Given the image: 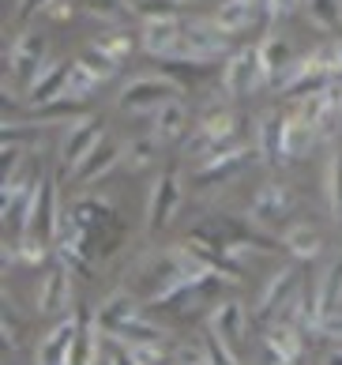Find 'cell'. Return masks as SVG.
Segmentation results:
<instances>
[{
    "label": "cell",
    "instance_id": "6da1fadb",
    "mask_svg": "<svg viewBox=\"0 0 342 365\" xmlns=\"http://www.w3.org/2000/svg\"><path fill=\"white\" fill-rule=\"evenodd\" d=\"M297 290H301V272H297V267H282V272L267 282L264 297L256 302L252 320L267 331L271 324H279V317H282V313H297V302H301Z\"/></svg>",
    "mask_w": 342,
    "mask_h": 365
},
{
    "label": "cell",
    "instance_id": "7a4b0ae2",
    "mask_svg": "<svg viewBox=\"0 0 342 365\" xmlns=\"http://www.w3.org/2000/svg\"><path fill=\"white\" fill-rule=\"evenodd\" d=\"M181 98V83L170 76H140V79H132V83L120 91V98L117 106L120 110H132V113H155L158 106H166V102H177Z\"/></svg>",
    "mask_w": 342,
    "mask_h": 365
},
{
    "label": "cell",
    "instance_id": "3957f363",
    "mask_svg": "<svg viewBox=\"0 0 342 365\" xmlns=\"http://www.w3.org/2000/svg\"><path fill=\"white\" fill-rule=\"evenodd\" d=\"M226 49H229V34L214 19L211 23H185L181 53H177V57H192V61H203V64H214Z\"/></svg>",
    "mask_w": 342,
    "mask_h": 365
},
{
    "label": "cell",
    "instance_id": "277c9868",
    "mask_svg": "<svg viewBox=\"0 0 342 365\" xmlns=\"http://www.w3.org/2000/svg\"><path fill=\"white\" fill-rule=\"evenodd\" d=\"M68 211H72V219L79 222V230H83L94 245H98V241H105L109 230H117V211H113V204H109V200L83 196V200H76ZM98 252H102V245H98ZM105 252H109V241H105Z\"/></svg>",
    "mask_w": 342,
    "mask_h": 365
},
{
    "label": "cell",
    "instance_id": "5b68a950",
    "mask_svg": "<svg viewBox=\"0 0 342 365\" xmlns=\"http://www.w3.org/2000/svg\"><path fill=\"white\" fill-rule=\"evenodd\" d=\"M79 331V313L61 317L53 328L46 331V339L34 350V365H72V343Z\"/></svg>",
    "mask_w": 342,
    "mask_h": 365
},
{
    "label": "cell",
    "instance_id": "8992f818",
    "mask_svg": "<svg viewBox=\"0 0 342 365\" xmlns=\"http://www.w3.org/2000/svg\"><path fill=\"white\" fill-rule=\"evenodd\" d=\"M42 53H46V38H42V34L26 31V34L16 38L11 57H8V68H11V76H16L19 91H31V83L38 79V72L46 68V64H42Z\"/></svg>",
    "mask_w": 342,
    "mask_h": 365
},
{
    "label": "cell",
    "instance_id": "52a82bcc",
    "mask_svg": "<svg viewBox=\"0 0 342 365\" xmlns=\"http://www.w3.org/2000/svg\"><path fill=\"white\" fill-rule=\"evenodd\" d=\"M61 204H57V185L53 178L38 181L34 192V207H31V222H26V234L42 237V241H57V226H61Z\"/></svg>",
    "mask_w": 342,
    "mask_h": 365
},
{
    "label": "cell",
    "instance_id": "ba28073f",
    "mask_svg": "<svg viewBox=\"0 0 342 365\" xmlns=\"http://www.w3.org/2000/svg\"><path fill=\"white\" fill-rule=\"evenodd\" d=\"M264 64H259V49H237L222 68V91L226 94H249L264 83Z\"/></svg>",
    "mask_w": 342,
    "mask_h": 365
},
{
    "label": "cell",
    "instance_id": "9c48e42d",
    "mask_svg": "<svg viewBox=\"0 0 342 365\" xmlns=\"http://www.w3.org/2000/svg\"><path fill=\"white\" fill-rule=\"evenodd\" d=\"M105 140V128H102V120L98 117H79L72 128L64 132V143H61V162L68 170H76L79 162H83L94 147H98Z\"/></svg>",
    "mask_w": 342,
    "mask_h": 365
},
{
    "label": "cell",
    "instance_id": "30bf717a",
    "mask_svg": "<svg viewBox=\"0 0 342 365\" xmlns=\"http://www.w3.org/2000/svg\"><path fill=\"white\" fill-rule=\"evenodd\" d=\"M38 313L42 317H64L68 313V302H72V279H68V264H53L49 272L42 275V282H38Z\"/></svg>",
    "mask_w": 342,
    "mask_h": 365
},
{
    "label": "cell",
    "instance_id": "8fae6325",
    "mask_svg": "<svg viewBox=\"0 0 342 365\" xmlns=\"http://www.w3.org/2000/svg\"><path fill=\"white\" fill-rule=\"evenodd\" d=\"M177 207H181V185H177V173L166 170V173H162V178L155 181V188H150V204H147V234H158V230H166Z\"/></svg>",
    "mask_w": 342,
    "mask_h": 365
},
{
    "label": "cell",
    "instance_id": "7c38bea8",
    "mask_svg": "<svg viewBox=\"0 0 342 365\" xmlns=\"http://www.w3.org/2000/svg\"><path fill=\"white\" fill-rule=\"evenodd\" d=\"M290 211H294L290 188H282L279 181H267V185H259V192L252 196L249 219H252L256 226H279Z\"/></svg>",
    "mask_w": 342,
    "mask_h": 365
},
{
    "label": "cell",
    "instance_id": "4fadbf2b",
    "mask_svg": "<svg viewBox=\"0 0 342 365\" xmlns=\"http://www.w3.org/2000/svg\"><path fill=\"white\" fill-rule=\"evenodd\" d=\"M196 147H203V155L237 147V117L229 110H207V117L196 128Z\"/></svg>",
    "mask_w": 342,
    "mask_h": 365
},
{
    "label": "cell",
    "instance_id": "5bb4252c",
    "mask_svg": "<svg viewBox=\"0 0 342 365\" xmlns=\"http://www.w3.org/2000/svg\"><path fill=\"white\" fill-rule=\"evenodd\" d=\"M249 162H252V151H249V147H241V143L237 147H226V151H214L207 162H200L196 185L207 188V185H218V181H229V178H237Z\"/></svg>",
    "mask_w": 342,
    "mask_h": 365
},
{
    "label": "cell",
    "instance_id": "9a60e30c",
    "mask_svg": "<svg viewBox=\"0 0 342 365\" xmlns=\"http://www.w3.org/2000/svg\"><path fill=\"white\" fill-rule=\"evenodd\" d=\"M264 343H267V365H294L301 358V350H305V328L279 320L267 328Z\"/></svg>",
    "mask_w": 342,
    "mask_h": 365
},
{
    "label": "cell",
    "instance_id": "2e32d148",
    "mask_svg": "<svg viewBox=\"0 0 342 365\" xmlns=\"http://www.w3.org/2000/svg\"><path fill=\"white\" fill-rule=\"evenodd\" d=\"M207 328L222 339L234 354H241V343H244V328H249V317H244V305L241 302H222L211 313Z\"/></svg>",
    "mask_w": 342,
    "mask_h": 365
},
{
    "label": "cell",
    "instance_id": "e0dca14e",
    "mask_svg": "<svg viewBox=\"0 0 342 365\" xmlns=\"http://www.w3.org/2000/svg\"><path fill=\"white\" fill-rule=\"evenodd\" d=\"M68 68H72V64H64V61H49L46 68L38 72V79L31 83V91H26V106H31V110H42V106L64 98Z\"/></svg>",
    "mask_w": 342,
    "mask_h": 365
},
{
    "label": "cell",
    "instance_id": "ac0fdd59",
    "mask_svg": "<svg viewBox=\"0 0 342 365\" xmlns=\"http://www.w3.org/2000/svg\"><path fill=\"white\" fill-rule=\"evenodd\" d=\"M181 34H185V23L181 19H158V23H147L143 26V49L158 61H170L181 53Z\"/></svg>",
    "mask_w": 342,
    "mask_h": 365
},
{
    "label": "cell",
    "instance_id": "d6986e66",
    "mask_svg": "<svg viewBox=\"0 0 342 365\" xmlns=\"http://www.w3.org/2000/svg\"><path fill=\"white\" fill-rule=\"evenodd\" d=\"M76 313H79V331H76V343H72V365H94L109 335L98 328V320H94L87 309H76Z\"/></svg>",
    "mask_w": 342,
    "mask_h": 365
},
{
    "label": "cell",
    "instance_id": "ffe728a7",
    "mask_svg": "<svg viewBox=\"0 0 342 365\" xmlns=\"http://www.w3.org/2000/svg\"><path fill=\"white\" fill-rule=\"evenodd\" d=\"M185 128H188V113H185L181 98L158 106V110L150 113V140L155 143H177L185 136Z\"/></svg>",
    "mask_w": 342,
    "mask_h": 365
},
{
    "label": "cell",
    "instance_id": "44dd1931",
    "mask_svg": "<svg viewBox=\"0 0 342 365\" xmlns=\"http://www.w3.org/2000/svg\"><path fill=\"white\" fill-rule=\"evenodd\" d=\"M259 158L267 162V166H279L286 162V117L279 113H267L259 120V143H256Z\"/></svg>",
    "mask_w": 342,
    "mask_h": 365
},
{
    "label": "cell",
    "instance_id": "7402d4cb",
    "mask_svg": "<svg viewBox=\"0 0 342 365\" xmlns=\"http://www.w3.org/2000/svg\"><path fill=\"white\" fill-rule=\"evenodd\" d=\"M259 8L267 11V0H226L222 8H218L214 23L222 26L226 34H237V31H249V26L259 19Z\"/></svg>",
    "mask_w": 342,
    "mask_h": 365
},
{
    "label": "cell",
    "instance_id": "603a6c76",
    "mask_svg": "<svg viewBox=\"0 0 342 365\" xmlns=\"http://www.w3.org/2000/svg\"><path fill=\"white\" fill-rule=\"evenodd\" d=\"M113 343L120 346H162V328H155V324H147L140 313H132L128 320H120L113 331H105Z\"/></svg>",
    "mask_w": 342,
    "mask_h": 365
},
{
    "label": "cell",
    "instance_id": "cb8c5ba5",
    "mask_svg": "<svg viewBox=\"0 0 342 365\" xmlns=\"http://www.w3.org/2000/svg\"><path fill=\"white\" fill-rule=\"evenodd\" d=\"M117 162H120V151H117V147L113 143H98V147H94V151L83 158V162H79V166L72 170V178L79 181V185H90V181H102L105 178V173H113V166H117Z\"/></svg>",
    "mask_w": 342,
    "mask_h": 365
},
{
    "label": "cell",
    "instance_id": "d4e9b609",
    "mask_svg": "<svg viewBox=\"0 0 342 365\" xmlns=\"http://www.w3.org/2000/svg\"><path fill=\"white\" fill-rule=\"evenodd\" d=\"M259 64H264L267 83H279V76H290V68H294L290 42H286V38H264V46H259Z\"/></svg>",
    "mask_w": 342,
    "mask_h": 365
},
{
    "label": "cell",
    "instance_id": "484cf974",
    "mask_svg": "<svg viewBox=\"0 0 342 365\" xmlns=\"http://www.w3.org/2000/svg\"><path fill=\"white\" fill-rule=\"evenodd\" d=\"M316 305H320V320L323 317H335L342 313V256L320 275V287H316Z\"/></svg>",
    "mask_w": 342,
    "mask_h": 365
},
{
    "label": "cell",
    "instance_id": "4316f807",
    "mask_svg": "<svg viewBox=\"0 0 342 365\" xmlns=\"http://www.w3.org/2000/svg\"><path fill=\"white\" fill-rule=\"evenodd\" d=\"M320 136V128L316 125H309L305 117H290L286 120V158H301V155H309V147L316 143Z\"/></svg>",
    "mask_w": 342,
    "mask_h": 365
},
{
    "label": "cell",
    "instance_id": "83f0119b",
    "mask_svg": "<svg viewBox=\"0 0 342 365\" xmlns=\"http://www.w3.org/2000/svg\"><path fill=\"white\" fill-rule=\"evenodd\" d=\"M282 245L290 249L297 260H316L320 249H323V241H320V234L312 226H290L282 234Z\"/></svg>",
    "mask_w": 342,
    "mask_h": 365
},
{
    "label": "cell",
    "instance_id": "f1b7e54d",
    "mask_svg": "<svg viewBox=\"0 0 342 365\" xmlns=\"http://www.w3.org/2000/svg\"><path fill=\"white\" fill-rule=\"evenodd\" d=\"M301 8L309 11V23L316 26V31H338V23H342V0H305Z\"/></svg>",
    "mask_w": 342,
    "mask_h": 365
},
{
    "label": "cell",
    "instance_id": "f546056e",
    "mask_svg": "<svg viewBox=\"0 0 342 365\" xmlns=\"http://www.w3.org/2000/svg\"><path fill=\"white\" fill-rule=\"evenodd\" d=\"M79 8L87 11L90 19H98V23H109V26H117V23H125L135 8H128L125 0H79Z\"/></svg>",
    "mask_w": 342,
    "mask_h": 365
},
{
    "label": "cell",
    "instance_id": "4dcf8cb0",
    "mask_svg": "<svg viewBox=\"0 0 342 365\" xmlns=\"http://www.w3.org/2000/svg\"><path fill=\"white\" fill-rule=\"evenodd\" d=\"M98 83H102V79L94 76V72H87L83 64L76 61L72 68H68V83H64V94H68V98H76V102H87L90 94L98 91Z\"/></svg>",
    "mask_w": 342,
    "mask_h": 365
},
{
    "label": "cell",
    "instance_id": "1f68e13d",
    "mask_svg": "<svg viewBox=\"0 0 342 365\" xmlns=\"http://www.w3.org/2000/svg\"><path fill=\"white\" fill-rule=\"evenodd\" d=\"M76 61L83 64L87 72L98 76L102 83H105V79H113V76H117V68H120V61H117V57H109V53H105V49H98V46H87Z\"/></svg>",
    "mask_w": 342,
    "mask_h": 365
},
{
    "label": "cell",
    "instance_id": "d6a6232c",
    "mask_svg": "<svg viewBox=\"0 0 342 365\" xmlns=\"http://www.w3.org/2000/svg\"><path fill=\"white\" fill-rule=\"evenodd\" d=\"M327 204H331V215L342 222V147H335L331 162H327Z\"/></svg>",
    "mask_w": 342,
    "mask_h": 365
},
{
    "label": "cell",
    "instance_id": "836d02e7",
    "mask_svg": "<svg viewBox=\"0 0 342 365\" xmlns=\"http://www.w3.org/2000/svg\"><path fill=\"white\" fill-rule=\"evenodd\" d=\"M135 16L143 23H158V19H177L181 16V0H140Z\"/></svg>",
    "mask_w": 342,
    "mask_h": 365
},
{
    "label": "cell",
    "instance_id": "e575fe53",
    "mask_svg": "<svg viewBox=\"0 0 342 365\" xmlns=\"http://www.w3.org/2000/svg\"><path fill=\"white\" fill-rule=\"evenodd\" d=\"M57 117H83V102H76V98H57V102H49V106H42V110H38V120H42V125H53V120Z\"/></svg>",
    "mask_w": 342,
    "mask_h": 365
},
{
    "label": "cell",
    "instance_id": "d590c367",
    "mask_svg": "<svg viewBox=\"0 0 342 365\" xmlns=\"http://www.w3.org/2000/svg\"><path fill=\"white\" fill-rule=\"evenodd\" d=\"M16 252H11V260H19V264H26V267H38L46 260V245H42V237H31V234H23L19 241H16Z\"/></svg>",
    "mask_w": 342,
    "mask_h": 365
},
{
    "label": "cell",
    "instance_id": "8d00e7d4",
    "mask_svg": "<svg viewBox=\"0 0 342 365\" xmlns=\"http://www.w3.org/2000/svg\"><path fill=\"white\" fill-rule=\"evenodd\" d=\"M162 143H155V140H135L132 147H128V166L132 170H143V166H150L155 162V151H158Z\"/></svg>",
    "mask_w": 342,
    "mask_h": 365
},
{
    "label": "cell",
    "instance_id": "74e56055",
    "mask_svg": "<svg viewBox=\"0 0 342 365\" xmlns=\"http://www.w3.org/2000/svg\"><path fill=\"white\" fill-rule=\"evenodd\" d=\"M203 343H207V350H211V365H241L237 354H234V350H229L222 339H218L211 328H207V335H203Z\"/></svg>",
    "mask_w": 342,
    "mask_h": 365
},
{
    "label": "cell",
    "instance_id": "f35d334b",
    "mask_svg": "<svg viewBox=\"0 0 342 365\" xmlns=\"http://www.w3.org/2000/svg\"><path fill=\"white\" fill-rule=\"evenodd\" d=\"M42 128H46V125L26 128V125H19V120H4V143H16V147H23V143H31V140L42 136Z\"/></svg>",
    "mask_w": 342,
    "mask_h": 365
},
{
    "label": "cell",
    "instance_id": "ab89813d",
    "mask_svg": "<svg viewBox=\"0 0 342 365\" xmlns=\"http://www.w3.org/2000/svg\"><path fill=\"white\" fill-rule=\"evenodd\" d=\"M0 328H4V346H19V331H23V320L16 317L11 302H4V317H0Z\"/></svg>",
    "mask_w": 342,
    "mask_h": 365
},
{
    "label": "cell",
    "instance_id": "60d3db41",
    "mask_svg": "<svg viewBox=\"0 0 342 365\" xmlns=\"http://www.w3.org/2000/svg\"><path fill=\"white\" fill-rule=\"evenodd\" d=\"M98 49H105L109 57H128V49H132V42H128V34H120V31H109V34H102L98 38Z\"/></svg>",
    "mask_w": 342,
    "mask_h": 365
},
{
    "label": "cell",
    "instance_id": "b9f144b4",
    "mask_svg": "<svg viewBox=\"0 0 342 365\" xmlns=\"http://www.w3.org/2000/svg\"><path fill=\"white\" fill-rule=\"evenodd\" d=\"M177 358H181V365H211V350L207 343H192V346L177 350Z\"/></svg>",
    "mask_w": 342,
    "mask_h": 365
},
{
    "label": "cell",
    "instance_id": "7bdbcfd3",
    "mask_svg": "<svg viewBox=\"0 0 342 365\" xmlns=\"http://www.w3.org/2000/svg\"><path fill=\"white\" fill-rule=\"evenodd\" d=\"M320 335H323V339H331V343L342 350V313L323 317V320H320Z\"/></svg>",
    "mask_w": 342,
    "mask_h": 365
},
{
    "label": "cell",
    "instance_id": "ee69618b",
    "mask_svg": "<svg viewBox=\"0 0 342 365\" xmlns=\"http://www.w3.org/2000/svg\"><path fill=\"white\" fill-rule=\"evenodd\" d=\"M105 361H109V365H140V361L132 358V350L120 346V343H113V346L105 350Z\"/></svg>",
    "mask_w": 342,
    "mask_h": 365
},
{
    "label": "cell",
    "instance_id": "f6af8a7d",
    "mask_svg": "<svg viewBox=\"0 0 342 365\" xmlns=\"http://www.w3.org/2000/svg\"><path fill=\"white\" fill-rule=\"evenodd\" d=\"M297 4H305V0H267V16L282 19V16H290V11H294Z\"/></svg>",
    "mask_w": 342,
    "mask_h": 365
},
{
    "label": "cell",
    "instance_id": "bcb514c9",
    "mask_svg": "<svg viewBox=\"0 0 342 365\" xmlns=\"http://www.w3.org/2000/svg\"><path fill=\"white\" fill-rule=\"evenodd\" d=\"M49 4H53V0H19V19L26 23V19L34 16V11H46Z\"/></svg>",
    "mask_w": 342,
    "mask_h": 365
},
{
    "label": "cell",
    "instance_id": "7dc6e473",
    "mask_svg": "<svg viewBox=\"0 0 342 365\" xmlns=\"http://www.w3.org/2000/svg\"><path fill=\"white\" fill-rule=\"evenodd\" d=\"M46 11H49L53 19H68V16H72V0H53Z\"/></svg>",
    "mask_w": 342,
    "mask_h": 365
},
{
    "label": "cell",
    "instance_id": "c3c4849f",
    "mask_svg": "<svg viewBox=\"0 0 342 365\" xmlns=\"http://www.w3.org/2000/svg\"><path fill=\"white\" fill-rule=\"evenodd\" d=\"M323 365H342V350L335 346V350H331V354H327V358H323Z\"/></svg>",
    "mask_w": 342,
    "mask_h": 365
},
{
    "label": "cell",
    "instance_id": "681fc988",
    "mask_svg": "<svg viewBox=\"0 0 342 365\" xmlns=\"http://www.w3.org/2000/svg\"><path fill=\"white\" fill-rule=\"evenodd\" d=\"M338 61H342V46H338Z\"/></svg>",
    "mask_w": 342,
    "mask_h": 365
}]
</instances>
